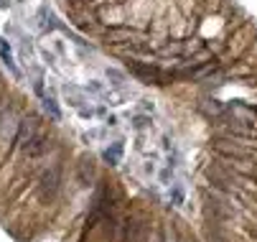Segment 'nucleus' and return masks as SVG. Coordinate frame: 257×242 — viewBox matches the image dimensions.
Listing matches in <instances>:
<instances>
[{"label":"nucleus","instance_id":"1","mask_svg":"<svg viewBox=\"0 0 257 242\" xmlns=\"http://www.w3.org/2000/svg\"><path fill=\"white\" fill-rule=\"evenodd\" d=\"M59 189H61V168L51 166V168H46L44 173H41V179H38V196H41V202H54Z\"/></svg>","mask_w":257,"mask_h":242},{"label":"nucleus","instance_id":"2","mask_svg":"<svg viewBox=\"0 0 257 242\" xmlns=\"http://www.w3.org/2000/svg\"><path fill=\"white\" fill-rule=\"evenodd\" d=\"M38 125H41V118L38 115H23V118H20V122H18V130H15V145H20V148H23L33 135H38Z\"/></svg>","mask_w":257,"mask_h":242},{"label":"nucleus","instance_id":"3","mask_svg":"<svg viewBox=\"0 0 257 242\" xmlns=\"http://www.w3.org/2000/svg\"><path fill=\"white\" fill-rule=\"evenodd\" d=\"M51 148H54V140H51L49 135H44V133L33 135V138L23 145V150H26L28 158H41V156H44V153H49Z\"/></svg>","mask_w":257,"mask_h":242},{"label":"nucleus","instance_id":"4","mask_svg":"<svg viewBox=\"0 0 257 242\" xmlns=\"http://www.w3.org/2000/svg\"><path fill=\"white\" fill-rule=\"evenodd\" d=\"M122 150H125V148H122V143L117 140V143H112L110 148H107L102 156H104V161L110 163V166H115V163H120V158H122Z\"/></svg>","mask_w":257,"mask_h":242},{"label":"nucleus","instance_id":"5","mask_svg":"<svg viewBox=\"0 0 257 242\" xmlns=\"http://www.w3.org/2000/svg\"><path fill=\"white\" fill-rule=\"evenodd\" d=\"M92 176H94V166H92V158H84L82 163H79V181L87 186L89 181H92Z\"/></svg>","mask_w":257,"mask_h":242},{"label":"nucleus","instance_id":"6","mask_svg":"<svg viewBox=\"0 0 257 242\" xmlns=\"http://www.w3.org/2000/svg\"><path fill=\"white\" fill-rule=\"evenodd\" d=\"M0 56L5 59L8 69L13 72V77H18V69H15V64H13V56H10V46H8V41H3V38H0Z\"/></svg>","mask_w":257,"mask_h":242},{"label":"nucleus","instance_id":"7","mask_svg":"<svg viewBox=\"0 0 257 242\" xmlns=\"http://www.w3.org/2000/svg\"><path fill=\"white\" fill-rule=\"evenodd\" d=\"M64 95H67V100L72 97V105H74V107H82V102H84V95L77 90V87H72V84H69V87H64Z\"/></svg>","mask_w":257,"mask_h":242},{"label":"nucleus","instance_id":"8","mask_svg":"<svg viewBox=\"0 0 257 242\" xmlns=\"http://www.w3.org/2000/svg\"><path fill=\"white\" fill-rule=\"evenodd\" d=\"M133 127H135V130L151 127V118H148V115H135V118H133Z\"/></svg>","mask_w":257,"mask_h":242},{"label":"nucleus","instance_id":"9","mask_svg":"<svg viewBox=\"0 0 257 242\" xmlns=\"http://www.w3.org/2000/svg\"><path fill=\"white\" fill-rule=\"evenodd\" d=\"M171 196H173V204H181V202H183V189H181V184H176L173 189H171Z\"/></svg>","mask_w":257,"mask_h":242},{"label":"nucleus","instance_id":"10","mask_svg":"<svg viewBox=\"0 0 257 242\" xmlns=\"http://www.w3.org/2000/svg\"><path fill=\"white\" fill-rule=\"evenodd\" d=\"M44 102H46V110L51 113V118H54V120H59V107L54 105V100H51V97H46Z\"/></svg>","mask_w":257,"mask_h":242}]
</instances>
